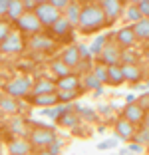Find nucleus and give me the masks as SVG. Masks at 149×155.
<instances>
[{"label":"nucleus","instance_id":"1","mask_svg":"<svg viewBox=\"0 0 149 155\" xmlns=\"http://www.w3.org/2000/svg\"><path fill=\"white\" fill-rule=\"evenodd\" d=\"M111 24L108 22L104 10L99 6V2H84V8H81L80 14V24H78V30L81 34H95V32H101L104 28H109Z\"/></svg>","mask_w":149,"mask_h":155},{"label":"nucleus","instance_id":"2","mask_svg":"<svg viewBox=\"0 0 149 155\" xmlns=\"http://www.w3.org/2000/svg\"><path fill=\"white\" fill-rule=\"evenodd\" d=\"M56 139H58L56 129L54 127H48V125H34V127L28 131V141L32 143L34 151L48 149Z\"/></svg>","mask_w":149,"mask_h":155},{"label":"nucleus","instance_id":"3","mask_svg":"<svg viewBox=\"0 0 149 155\" xmlns=\"http://www.w3.org/2000/svg\"><path fill=\"white\" fill-rule=\"evenodd\" d=\"M32 86H34V82L28 76H16L4 84V91L6 96L14 97V100H22V97H28L32 94Z\"/></svg>","mask_w":149,"mask_h":155},{"label":"nucleus","instance_id":"4","mask_svg":"<svg viewBox=\"0 0 149 155\" xmlns=\"http://www.w3.org/2000/svg\"><path fill=\"white\" fill-rule=\"evenodd\" d=\"M109 42L105 44L104 52L99 54L98 62H101V64H105L108 68H111V66H121V54L123 50L118 46V42H115V32H109Z\"/></svg>","mask_w":149,"mask_h":155},{"label":"nucleus","instance_id":"5","mask_svg":"<svg viewBox=\"0 0 149 155\" xmlns=\"http://www.w3.org/2000/svg\"><path fill=\"white\" fill-rule=\"evenodd\" d=\"M36 16L40 18L44 30H50L64 14L52 4V0H40V4H38V8H36Z\"/></svg>","mask_w":149,"mask_h":155},{"label":"nucleus","instance_id":"6","mask_svg":"<svg viewBox=\"0 0 149 155\" xmlns=\"http://www.w3.org/2000/svg\"><path fill=\"white\" fill-rule=\"evenodd\" d=\"M14 28L22 34H32V36L42 34V30H44V26H42L40 18L36 16V12H26L18 22L14 24Z\"/></svg>","mask_w":149,"mask_h":155},{"label":"nucleus","instance_id":"7","mask_svg":"<svg viewBox=\"0 0 149 155\" xmlns=\"http://www.w3.org/2000/svg\"><path fill=\"white\" fill-rule=\"evenodd\" d=\"M24 48H26L24 36H22V32L16 30V28H14L12 32H10V36L0 44V52H2V54H20Z\"/></svg>","mask_w":149,"mask_h":155},{"label":"nucleus","instance_id":"8","mask_svg":"<svg viewBox=\"0 0 149 155\" xmlns=\"http://www.w3.org/2000/svg\"><path fill=\"white\" fill-rule=\"evenodd\" d=\"M145 114L147 111L141 107L137 101H133V104H125L123 105V110H121V114H119V117H123V119H127L129 123H133V125H143V121H145Z\"/></svg>","mask_w":149,"mask_h":155},{"label":"nucleus","instance_id":"9","mask_svg":"<svg viewBox=\"0 0 149 155\" xmlns=\"http://www.w3.org/2000/svg\"><path fill=\"white\" fill-rule=\"evenodd\" d=\"M48 32H50V36L54 38L56 42H58V40H68V42H72L74 40V26L68 22V18H66V16H62V18L54 24V26L50 28Z\"/></svg>","mask_w":149,"mask_h":155},{"label":"nucleus","instance_id":"10","mask_svg":"<svg viewBox=\"0 0 149 155\" xmlns=\"http://www.w3.org/2000/svg\"><path fill=\"white\" fill-rule=\"evenodd\" d=\"M28 48L40 52V54H48V52L56 50V40L50 36V34H36V36H30Z\"/></svg>","mask_w":149,"mask_h":155},{"label":"nucleus","instance_id":"11","mask_svg":"<svg viewBox=\"0 0 149 155\" xmlns=\"http://www.w3.org/2000/svg\"><path fill=\"white\" fill-rule=\"evenodd\" d=\"M99 6H101V10H104L108 22L113 24L115 20H119V16H121L123 12H125L127 4L121 2V0H99Z\"/></svg>","mask_w":149,"mask_h":155},{"label":"nucleus","instance_id":"12","mask_svg":"<svg viewBox=\"0 0 149 155\" xmlns=\"http://www.w3.org/2000/svg\"><path fill=\"white\" fill-rule=\"evenodd\" d=\"M115 42L121 50H129V48H135L137 44V36L133 32V26L131 24H125V26L118 28L115 30Z\"/></svg>","mask_w":149,"mask_h":155},{"label":"nucleus","instance_id":"13","mask_svg":"<svg viewBox=\"0 0 149 155\" xmlns=\"http://www.w3.org/2000/svg\"><path fill=\"white\" fill-rule=\"evenodd\" d=\"M137 127L133 123H129L127 119L118 117L115 119V125H113V137H118L119 141H131L133 135H135Z\"/></svg>","mask_w":149,"mask_h":155},{"label":"nucleus","instance_id":"14","mask_svg":"<svg viewBox=\"0 0 149 155\" xmlns=\"http://www.w3.org/2000/svg\"><path fill=\"white\" fill-rule=\"evenodd\" d=\"M10 155H34V147L28 141V137H14L8 141Z\"/></svg>","mask_w":149,"mask_h":155},{"label":"nucleus","instance_id":"15","mask_svg":"<svg viewBox=\"0 0 149 155\" xmlns=\"http://www.w3.org/2000/svg\"><path fill=\"white\" fill-rule=\"evenodd\" d=\"M46 94H58V86H56V82L50 80V78H38L36 82H34V86H32L30 96H46Z\"/></svg>","mask_w":149,"mask_h":155},{"label":"nucleus","instance_id":"16","mask_svg":"<svg viewBox=\"0 0 149 155\" xmlns=\"http://www.w3.org/2000/svg\"><path fill=\"white\" fill-rule=\"evenodd\" d=\"M121 70H123L125 84H131V87H133V86H139L141 80H143V76L147 74L143 68H141V64H137V66H121Z\"/></svg>","mask_w":149,"mask_h":155},{"label":"nucleus","instance_id":"17","mask_svg":"<svg viewBox=\"0 0 149 155\" xmlns=\"http://www.w3.org/2000/svg\"><path fill=\"white\" fill-rule=\"evenodd\" d=\"M60 60H62L66 66H70L72 70H76L78 68V64L81 62V58H80V50H78V44H70V46H66L62 50V54H60Z\"/></svg>","mask_w":149,"mask_h":155},{"label":"nucleus","instance_id":"18","mask_svg":"<svg viewBox=\"0 0 149 155\" xmlns=\"http://www.w3.org/2000/svg\"><path fill=\"white\" fill-rule=\"evenodd\" d=\"M80 123H81V117L76 114V111H74V104L70 105L68 111H64V114L58 117V125H62V127H68V129L80 127Z\"/></svg>","mask_w":149,"mask_h":155},{"label":"nucleus","instance_id":"19","mask_svg":"<svg viewBox=\"0 0 149 155\" xmlns=\"http://www.w3.org/2000/svg\"><path fill=\"white\" fill-rule=\"evenodd\" d=\"M56 86H58V91H80L81 90V80L74 72L72 76L64 78V80H56Z\"/></svg>","mask_w":149,"mask_h":155},{"label":"nucleus","instance_id":"20","mask_svg":"<svg viewBox=\"0 0 149 155\" xmlns=\"http://www.w3.org/2000/svg\"><path fill=\"white\" fill-rule=\"evenodd\" d=\"M28 100H30V104H32V105H38V107H42V110L60 105L58 94H46V96H30Z\"/></svg>","mask_w":149,"mask_h":155},{"label":"nucleus","instance_id":"21","mask_svg":"<svg viewBox=\"0 0 149 155\" xmlns=\"http://www.w3.org/2000/svg\"><path fill=\"white\" fill-rule=\"evenodd\" d=\"M48 68H50V72H52V76H56L58 80H64V78H68V76H72V74H74V70L70 68V66H66L60 58L52 60Z\"/></svg>","mask_w":149,"mask_h":155},{"label":"nucleus","instance_id":"22","mask_svg":"<svg viewBox=\"0 0 149 155\" xmlns=\"http://www.w3.org/2000/svg\"><path fill=\"white\" fill-rule=\"evenodd\" d=\"M26 14V8H24V0H10V8H8V16L6 20L12 24H16L20 18Z\"/></svg>","mask_w":149,"mask_h":155},{"label":"nucleus","instance_id":"23","mask_svg":"<svg viewBox=\"0 0 149 155\" xmlns=\"http://www.w3.org/2000/svg\"><path fill=\"white\" fill-rule=\"evenodd\" d=\"M81 8H84V2L72 0V4L68 6V10H66V12H64V16L68 18V22L72 24L74 28H78V24H80V14H81Z\"/></svg>","mask_w":149,"mask_h":155},{"label":"nucleus","instance_id":"24","mask_svg":"<svg viewBox=\"0 0 149 155\" xmlns=\"http://www.w3.org/2000/svg\"><path fill=\"white\" fill-rule=\"evenodd\" d=\"M143 60V54L137 52L135 48H129V50H123L121 54V66H137Z\"/></svg>","mask_w":149,"mask_h":155},{"label":"nucleus","instance_id":"25","mask_svg":"<svg viewBox=\"0 0 149 155\" xmlns=\"http://www.w3.org/2000/svg\"><path fill=\"white\" fill-rule=\"evenodd\" d=\"M133 32H135V36H137V42L147 44V42H149V20L143 18L141 22L133 24Z\"/></svg>","mask_w":149,"mask_h":155},{"label":"nucleus","instance_id":"26","mask_svg":"<svg viewBox=\"0 0 149 155\" xmlns=\"http://www.w3.org/2000/svg\"><path fill=\"white\" fill-rule=\"evenodd\" d=\"M0 110L4 111V114H18L20 111V101L10 97V96H2L0 97Z\"/></svg>","mask_w":149,"mask_h":155},{"label":"nucleus","instance_id":"27","mask_svg":"<svg viewBox=\"0 0 149 155\" xmlns=\"http://www.w3.org/2000/svg\"><path fill=\"white\" fill-rule=\"evenodd\" d=\"M8 127H10V131H12L16 137H28L26 125H24V119L20 117V115H16V117H12V119H10Z\"/></svg>","mask_w":149,"mask_h":155},{"label":"nucleus","instance_id":"28","mask_svg":"<svg viewBox=\"0 0 149 155\" xmlns=\"http://www.w3.org/2000/svg\"><path fill=\"white\" fill-rule=\"evenodd\" d=\"M91 74H94L99 82H101V86H108V84H109V68H108L105 64H101V62H95Z\"/></svg>","mask_w":149,"mask_h":155},{"label":"nucleus","instance_id":"29","mask_svg":"<svg viewBox=\"0 0 149 155\" xmlns=\"http://www.w3.org/2000/svg\"><path fill=\"white\" fill-rule=\"evenodd\" d=\"M74 111L81 117V121H98V114L91 107H84L80 104H74Z\"/></svg>","mask_w":149,"mask_h":155},{"label":"nucleus","instance_id":"30","mask_svg":"<svg viewBox=\"0 0 149 155\" xmlns=\"http://www.w3.org/2000/svg\"><path fill=\"white\" fill-rule=\"evenodd\" d=\"M123 14H125V20H127V22H131V26L143 20V16H141V12H139V8H137L135 2L127 4V6H125V12H123Z\"/></svg>","mask_w":149,"mask_h":155},{"label":"nucleus","instance_id":"31","mask_svg":"<svg viewBox=\"0 0 149 155\" xmlns=\"http://www.w3.org/2000/svg\"><path fill=\"white\" fill-rule=\"evenodd\" d=\"M108 42H109V36H108V34H99V36L94 40V44L90 46L91 56H94V58H99V54L104 52V48H105V44H108Z\"/></svg>","mask_w":149,"mask_h":155},{"label":"nucleus","instance_id":"32","mask_svg":"<svg viewBox=\"0 0 149 155\" xmlns=\"http://www.w3.org/2000/svg\"><path fill=\"white\" fill-rule=\"evenodd\" d=\"M125 84V78H123V70L121 66H111L109 68V84L108 86H123Z\"/></svg>","mask_w":149,"mask_h":155},{"label":"nucleus","instance_id":"33","mask_svg":"<svg viewBox=\"0 0 149 155\" xmlns=\"http://www.w3.org/2000/svg\"><path fill=\"white\" fill-rule=\"evenodd\" d=\"M81 87L84 90H101V82H99L98 78L94 76V74H86V76H81Z\"/></svg>","mask_w":149,"mask_h":155},{"label":"nucleus","instance_id":"34","mask_svg":"<svg viewBox=\"0 0 149 155\" xmlns=\"http://www.w3.org/2000/svg\"><path fill=\"white\" fill-rule=\"evenodd\" d=\"M133 143H137V145L145 147L149 145V127H145V125H141V127H137L135 135H133V139H131Z\"/></svg>","mask_w":149,"mask_h":155},{"label":"nucleus","instance_id":"35","mask_svg":"<svg viewBox=\"0 0 149 155\" xmlns=\"http://www.w3.org/2000/svg\"><path fill=\"white\" fill-rule=\"evenodd\" d=\"M80 94H81V90L80 91H58V100H60V104L70 105V101H76L80 97Z\"/></svg>","mask_w":149,"mask_h":155},{"label":"nucleus","instance_id":"36","mask_svg":"<svg viewBox=\"0 0 149 155\" xmlns=\"http://www.w3.org/2000/svg\"><path fill=\"white\" fill-rule=\"evenodd\" d=\"M14 28H12V22H8V20H0V44L6 40V38L10 36V32H12Z\"/></svg>","mask_w":149,"mask_h":155},{"label":"nucleus","instance_id":"37","mask_svg":"<svg viewBox=\"0 0 149 155\" xmlns=\"http://www.w3.org/2000/svg\"><path fill=\"white\" fill-rule=\"evenodd\" d=\"M78 50H80L81 62H94V56H91V52H90V46H86V44H78Z\"/></svg>","mask_w":149,"mask_h":155},{"label":"nucleus","instance_id":"38","mask_svg":"<svg viewBox=\"0 0 149 155\" xmlns=\"http://www.w3.org/2000/svg\"><path fill=\"white\" fill-rule=\"evenodd\" d=\"M119 139L118 137H111V139H105V141L98 143V149H113V147H118Z\"/></svg>","mask_w":149,"mask_h":155},{"label":"nucleus","instance_id":"39","mask_svg":"<svg viewBox=\"0 0 149 155\" xmlns=\"http://www.w3.org/2000/svg\"><path fill=\"white\" fill-rule=\"evenodd\" d=\"M135 4H137V8H139L141 16L149 20V0H137Z\"/></svg>","mask_w":149,"mask_h":155},{"label":"nucleus","instance_id":"40","mask_svg":"<svg viewBox=\"0 0 149 155\" xmlns=\"http://www.w3.org/2000/svg\"><path fill=\"white\" fill-rule=\"evenodd\" d=\"M62 147H64V141H62V139L58 137V139H56V141L52 143L50 147H48V151H50L52 155H60V151H62Z\"/></svg>","mask_w":149,"mask_h":155},{"label":"nucleus","instance_id":"41","mask_svg":"<svg viewBox=\"0 0 149 155\" xmlns=\"http://www.w3.org/2000/svg\"><path fill=\"white\" fill-rule=\"evenodd\" d=\"M52 4H54L56 8H58L60 12L64 14V12H66V10H68V6L72 4V0H52Z\"/></svg>","mask_w":149,"mask_h":155},{"label":"nucleus","instance_id":"42","mask_svg":"<svg viewBox=\"0 0 149 155\" xmlns=\"http://www.w3.org/2000/svg\"><path fill=\"white\" fill-rule=\"evenodd\" d=\"M8 8H10V0H0V20H4L8 16Z\"/></svg>","mask_w":149,"mask_h":155},{"label":"nucleus","instance_id":"43","mask_svg":"<svg viewBox=\"0 0 149 155\" xmlns=\"http://www.w3.org/2000/svg\"><path fill=\"white\" fill-rule=\"evenodd\" d=\"M137 104H139L145 111H149V94H143V96H139V97H137Z\"/></svg>","mask_w":149,"mask_h":155},{"label":"nucleus","instance_id":"44","mask_svg":"<svg viewBox=\"0 0 149 155\" xmlns=\"http://www.w3.org/2000/svg\"><path fill=\"white\" fill-rule=\"evenodd\" d=\"M127 149H129V153H141V151H143V147L137 145V143H129V147H127Z\"/></svg>","mask_w":149,"mask_h":155},{"label":"nucleus","instance_id":"45","mask_svg":"<svg viewBox=\"0 0 149 155\" xmlns=\"http://www.w3.org/2000/svg\"><path fill=\"white\" fill-rule=\"evenodd\" d=\"M109 111H111V105H99V114H104V115H108Z\"/></svg>","mask_w":149,"mask_h":155},{"label":"nucleus","instance_id":"46","mask_svg":"<svg viewBox=\"0 0 149 155\" xmlns=\"http://www.w3.org/2000/svg\"><path fill=\"white\" fill-rule=\"evenodd\" d=\"M141 54H143V60L149 64V44H145V48H143V52H141Z\"/></svg>","mask_w":149,"mask_h":155},{"label":"nucleus","instance_id":"47","mask_svg":"<svg viewBox=\"0 0 149 155\" xmlns=\"http://www.w3.org/2000/svg\"><path fill=\"white\" fill-rule=\"evenodd\" d=\"M34 155H52L48 149H42V151H34Z\"/></svg>","mask_w":149,"mask_h":155},{"label":"nucleus","instance_id":"48","mask_svg":"<svg viewBox=\"0 0 149 155\" xmlns=\"http://www.w3.org/2000/svg\"><path fill=\"white\" fill-rule=\"evenodd\" d=\"M119 155H129V149H127V147H123V149H119Z\"/></svg>","mask_w":149,"mask_h":155},{"label":"nucleus","instance_id":"49","mask_svg":"<svg viewBox=\"0 0 149 155\" xmlns=\"http://www.w3.org/2000/svg\"><path fill=\"white\" fill-rule=\"evenodd\" d=\"M143 125H145V127H149V111L145 114V121H143Z\"/></svg>","mask_w":149,"mask_h":155},{"label":"nucleus","instance_id":"50","mask_svg":"<svg viewBox=\"0 0 149 155\" xmlns=\"http://www.w3.org/2000/svg\"><path fill=\"white\" fill-rule=\"evenodd\" d=\"M101 94H104V87H101V90H95V91H94V96H95V97H99Z\"/></svg>","mask_w":149,"mask_h":155},{"label":"nucleus","instance_id":"51","mask_svg":"<svg viewBox=\"0 0 149 155\" xmlns=\"http://www.w3.org/2000/svg\"><path fill=\"white\" fill-rule=\"evenodd\" d=\"M147 78H149V68H147Z\"/></svg>","mask_w":149,"mask_h":155},{"label":"nucleus","instance_id":"52","mask_svg":"<svg viewBox=\"0 0 149 155\" xmlns=\"http://www.w3.org/2000/svg\"><path fill=\"white\" fill-rule=\"evenodd\" d=\"M0 151H2V149H0Z\"/></svg>","mask_w":149,"mask_h":155}]
</instances>
